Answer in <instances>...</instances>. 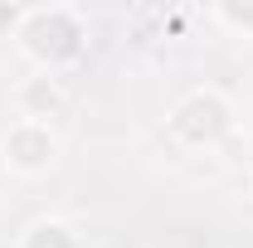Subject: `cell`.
I'll use <instances>...</instances> for the list:
<instances>
[{
	"label": "cell",
	"mask_w": 253,
	"mask_h": 248,
	"mask_svg": "<svg viewBox=\"0 0 253 248\" xmlns=\"http://www.w3.org/2000/svg\"><path fill=\"white\" fill-rule=\"evenodd\" d=\"M20 54L39 68V73H59L68 63L83 59L88 49V25L73 5H34L20 15V30H15Z\"/></svg>",
	"instance_id": "6da1fadb"
},
{
	"label": "cell",
	"mask_w": 253,
	"mask_h": 248,
	"mask_svg": "<svg viewBox=\"0 0 253 248\" xmlns=\"http://www.w3.org/2000/svg\"><path fill=\"white\" fill-rule=\"evenodd\" d=\"M170 141H180L185 151H214L234 136V102L224 88H190L175 97L170 117H166Z\"/></svg>",
	"instance_id": "7a4b0ae2"
},
{
	"label": "cell",
	"mask_w": 253,
	"mask_h": 248,
	"mask_svg": "<svg viewBox=\"0 0 253 248\" xmlns=\"http://www.w3.org/2000/svg\"><path fill=\"white\" fill-rule=\"evenodd\" d=\"M63 141L54 126L44 122H25V117H15V122L0 131V165L10 170V175H20V180H34V175H44L54 161H59Z\"/></svg>",
	"instance_id": "3957f363"
},
{
	"label": "cell",
	"mask_w": 253,
	"mask_h": 248,
	"mask_svg": "<svg viewBox=\"0 0 253 248\" xmlns=\"http://www.w3.org/2000/svg\"><path fill=\"white\" fill-rule=\"evenodd\" d=\"M15 112L25 117V122H54V117H63L68 112V93H63L59 73H39L34 68L30 78H20L15 83Z\"/></svg>",
	"instance_id": "277c9868"
},
{
	"label": "cell",
	"mask_w": 253,
	"mask_h": 248,
	"mask_svg": "<svg viewBox=\"0 0 253 248\" xmlns=\"http://www.w3.org/2000/svg\"><path fill=\"white\" fill-rule=\"evenodd\" d=\"M20 248H78V234L63 219H34L20 234Z\"/></svg>",
	"instance_id": "5b68a950"
},
{
	"label": "cell",
	"mask_w": 253,
	"mask_h": 248,
	"mask_svg": "<svg viewBox=\"0 0 253 248\" xmlns=\"http://www.w3.org/2000/svg\"><path fill=\"white\" fill-rule=\"evenodd\" d=\"M210 20L219 30H229L234 39H253V0H214Z\"/></svg>",
	"instance_id": "8992f818"
},
{
	"label": "cell",
	"mask_w": 253,
	"mask_h": 248,
	"mask_svg": "<svg viewBox=\"0 0 253 248\" xmlns=\"http://www.w3.org/2000/svg\"><path fill=\"white\" fill-rule=\"evenodd\" d=\"M20 15H25V10H20L15 0H0V39H5V34H15V30H20Z\"/></svg>",
	"instance_id": "52a82bcc"
}]
</instances>
